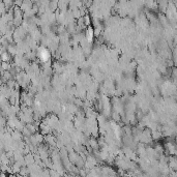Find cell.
<instances>
[{"mask_svg": "<svg viewBox=\"0 0 177 177\" xmlns=\"http://www.w3.org/2000/svg\"><path fill=\"white\" fill-rule=\"evenodd\" d=\"M86 38L88 39L90 43H92V41H93V38L95 36V34H94V28H92L91 26H88V28H87V30H86Z\"/></svg>", "mask_w": 177, "mask_h": 177, "instance_id": "6da1fadb", "label": "cell"}, {"mask_svg": "<svg viewBox=\"0 0 177 177\" xmlns=\"http://www.w3.org/2000/svg\"><path fill=\"white\" fill-rule=\"evenodd\" d=\"M83 19H84V23L86 26H90L91 24V20H90V17H89V15H85L84 17H83Z\"/></svg>", "mask_w": 177, "mask_h": 177, "instance_id": "7a4b0ae2", "label": "cell"}]
</instances>
